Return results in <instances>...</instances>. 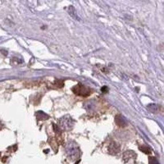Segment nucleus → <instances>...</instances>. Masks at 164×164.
Returning <instances> with one entry per match:
<instances>
[{
  "label": "nucleus",
  "instance_id": "1",
  "mask_svg": "<svg viewBox=\"0 0 164 164\" xmlns=\"http://www.w3.org/2000/svg\"><path fill=\"white\" fill-rule=\"evenodd\" d=\"M66 153L68 155V157L74 159H76L79 157L80 153V149L79 147L77 146L76 144L71 142L69 144H67V148H66Z\"/></svg>",
  "mask_w": 164,
  "mask_h": 164
},
{
  "label": "nucleus",
  "instance_id": "2",
  "mask_svg": "<svg viewBox=\"0 0 164 164\" xmlns=\"http://www.w3.org/2000/svg\"><path fill=\"white\" fill-rule=\"evenodd\" d=\"M74 122L70 116H64L62 117L58 121V127L62 131H68L73 127Z\"/></svg>",
  "mask_w": 164,
  "mask_h": 164
},
{
  "label": "nucleus",
  "instance_id": "3",
  "mask_svg": "<svg viewBox=\"0 0 164 164\" xmlns=\"http://www.w3.org/2000/svg\"><path fill=\"white\" fill-rule=\"evenodd\" d=\"M72 91L76 94V95H80V96H88L91 94V90L86 87L85 85H81V84H78L76 86H74L72 88Z\"/></svg>",
  "mask_w": 164,
  "mask_h": 164
},
{
  "label": "nucleus",
  "instance_id": "4",
  "mask_svg": "<svg viewBox=\"0 0 164 164\" xmlns=\"http://www.w3.org/2000/svg\"><path fill=\"white\" fill-rule=\"evenodd\" d=\"M116 123L117 124L118 127H125L127 126V120L125 119L124 116H122V115H118L116 116Z\"/></svg>",
  "mask_w": 164,
  "mask_h": 164
},
{
  "label": "nucleus",
  "instance_id": "5",
  "mask_svg": "<svg viewBox=\"0 0 164 164\" xmlns=\"http://www.w3.org/2000/svg\"><path fill=\"white\" fill-rule=\"evenodd\" d=\"M108 151L112 154H116L120 151V147L116 143L112 141V142H111V144L108 146Z\"/></svg>",
  "mask_w": 164,
  "mask_h": 164
},
{
  "label": "nucleus",
  "instance_id": "6",
  "mask_svg": "<svg viewBox=\"0 0 164 164\" xmlns=\"http://www.w3.org/2000/svg\"><path fill=\"white\" fill-rule=\"evenodd\" d=\"M36 116L39 120H46V119L49 118V116L47 115L46 113H44V112H41V111L37 112Z\"/></svg>",
  "mask_w": 164,
  "mask_h": 164
},
{
  "label": "nucleus",
  "instance_id": "7",
  "mask_svg": "<svg viewBox=\"0 0 164 164\" xmlns=\"http://www.w3.org/2000/svg\"><path fill=\"white\" fill-rule=\"evenodd\" d=\"M140 149L142 151V152L145 153H147V154H149V153H151V149H150V148H149V147H147V146H145V145L140 146Z\"/></svg>",
  "mask_w": 164,
  "mask_h": 164
},
{
  "label": "nucleus",
  "instance_id": "8",
  "mask_svg": "<svg viewBox=\"0 0 164 164\" xmlns=\"http://www.w3.org/2000/svg\"><path fill=\"white\" fill-rule=\"evenodd\" d=\"M149 164H159L158 161L157 160V158H155L154 157L149 158Z\"/></svg>",
  "mask_w": 164,
  "mask_h": 164
},
{
  "label": "nucleus",
  "instance_id": "9",
  "mask_svg": "<svg viewBox=\"0 0 164 164\" xmlns=\"http://www.w3.org/2000/svg\"><path fill=\"white\" fill-rule=\"evenodd\" d=\"M102 91H103V93H105V91H108V88L107 86H104V87L102 88Z\"/></svg>",
  "mask_w": 164,
  "mask_h": 164
}]
</instances>
